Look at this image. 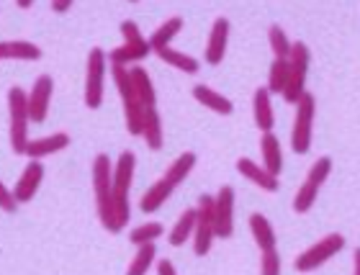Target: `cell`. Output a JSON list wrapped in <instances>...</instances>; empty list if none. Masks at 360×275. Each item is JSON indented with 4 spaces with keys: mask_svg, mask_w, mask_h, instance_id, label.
<instances>
[{
    "mask_svg": "<svg viewBox=\"0 0 360 275\" xmlns=\"http://www.w3.org/2000/svg\"><path fill=\"white\" fill-rule=\"evenodd\" d=\"M136 155L134 152H121L111 170V191H113V234H119L131 219V203H129V191L134 183Z\"/></svg>",
    "mask_w": 360,
    "mask_h": 275,
    "instance_id": "6da1fadb",
    "label": "cell"
},
{
    "mask_svg": "<svg viewBox=\"0 0 360 275\" xmlns=\"http://www.w3.org/2000/svg\"><path fill=\"white\" fill-rule=\"evenodd\" d=\"M111 157L98 155L93 160V193H96V211L103 229L113 234V191H111Z\"/></svg>",
    "mask_w": 360,
    "mask_h": 275,
    "instance_id": "7a4b0ae2",
    "label": "cell"
},
{
    "mask_svg": "<svg viewBox=\"0 0 360 275\" xmlns=\"http://www.w3.org/2000/svg\"><path fill=\"white\" fill-rule=\"evenodd\" d=\"M111 77L113 85L119 90V98L124 103V119H127V129L131 136H142V119H144V105L139 103V98L131 85V75H129L127 65H111Z\"/></svg>",
    "mask_w": 360,
    "mask_h": 275,
    "instance_id": "3957f363",
    "label": "cell"
},
{
    "mask_svg": "<svg viewBox=\"0 0 360 275\" xmlns=\"http://www.w3.org/2000/svg\"><path fill=\"white\" fill-rule=\"evenodd\" d=\"M8 116H11V147H13L15 155H23L26 152V144H29V101H26V93H23L18 85L8 90Z\"/></svg>",
    "mask_w": 360,
    "mask_h": 275,
    "instance_id": "277c9868",
    "label": "cell"
},
{
    "mask_svg": "<svg viewBox=\"0 0 360 275\" xmlns=\"http://www.w3.org/2000/svg\"><path fill=\"white\" fill-rule=\"evenodd\" d=\"M309 46L304 41H293L291 54H288V80L281 96L285 98V103L296 105L299 98L307 93V75H309Z\"/></svg>",
    "mask_w": 360,
    "mask_h": 275,
    "instance_id": "5b68a950",
    "label": "cell"
},
{
    "mask_svg": "<svg viewBox=\"0 0 360 275\" xmlns=\"http://www.w3.org/2000/svg\"><path fill=\"white\" fill-rule=\"evenodd\" d=\"M105 70H108V57L103 49H90L88 54V72H85V105L90 111H96L103 105V85H105Z\"/></svg>",
    "mask_w": 360,
    "mask_h": 275,
    "instance_id": "8992f818",
    "label": "cell"
},
{
    "mask_svg": "<svg viewBox=\"0 0 360 275\" xmlns=\"http://www.w3.org/2000/svg\"><path fill=\"white\" fill-rule=\"evenodd\" d=\"M342 250H345V237L338 234V231H332V234H327V237L319 239L316 245H311L309 250H304V252L296 257L293 268L299 270V273L316 270V268H322L330 257H335L338 252H342Z\"/></svg>",
    "mask_w": 360,
    "mask_h": 275,
    "instance_id": "52a82bcc",
    "label": "cell"
},
{
    "mask_svg": "<svg viewBox=\"0 0 360 275\" xmlns=\"http://www.w3.org/2000/svg\"><path fill=\"white\" fill-rule=\"evenodd\" d=\"M314 111H316V101L307 90V93L299 98V103H296V124H293V134H291V149L296 155H307L309 147H311Z\"/></svg>",
    "mask_w": 360,
    "mask_h": 275,
    "instance_id": "ba28073f",
    "label": "cell"
},
{
    "mask_svg": "<svg viewBox=\"0 0 360 275\" xmlns=\"http://www.w3.org/2000/svg\"><path fill=\"white\" fill-rule=\"evenodd\" d=\"M193 250L198 257L211 252V245L217 239V231H214V196L203 193L198 198V206H195V229H193Z\"/></svg>",
    "mask_w": 360,
    "mask_h": 275,
    "instance_id": "9c48e42d",
    "label": "cell"
},
{
    "mask_svg": "<svg viewBox=\"0 0 360 275\" xmlns=\"http://www.w3.org/2000/svg\"><path fill=\"white\" fill-rule=\"evenodd\" d=\"M52 93H54V77L52 75H39L34 80V88L26 93V101H29V119L34 124H44L46 113H49V103H52Z\"/></svg>",
    "mask_w": 360,
    "mask_h": 275,
    "instance_id": "30bf717a",
    "label": "cell"
},
{
    "mask_svg": "<svg viewBox=\"0 0 360 275\" xmlns=\"http://www.w3.org/2000/svg\"><path fill=\"white\" fill-rule=\"evenodd\" d=\"M214 231L217 237L229 239L234 234V188H219L214 196Z\"/></svg>",
    "mask_w": 360,
    "mask_h": 275,
    "instance_id": "8fae6325",
    "label": "cell"
},
{
    "mask_svg": "<svg viewBox=\"0 0 360 275\" xmlns=\"http://www.w3.org/2000/svg\"><path fill=\"white\" fill-rule=\"evenodd\" d=\"M226 46H229V21H226L224 15H219L214 26H211V34H209V41H206V49H203V57L209 65H221L226 57Z\"/></svg>",
    "mask_w": 360,
    "mask_h": 275,
    "instance_id": "7c38bea8",
    "label": "cell"
},
{
    "mask_svg": "<svg viewBox=\"0 0 360 275\" xmlns=\"http://www.w3.org/2000/svg\"><path fill=\"white\" fill-rule=\"evenodd\" d=\"M41 180H44V165H41V160H31V162L23 167L21 178H18V183H15V188H13V196H15V201H18V206H21V203H29L31 198L37 196Z\"/></svg>",
    "mask_w": 360,
    "mask_h": 275,
    "instance_id": "4fadbf2b",
    "label": "cell"
},
{
    "mask_svg": "<svg viewBox=\"0 0 360 275\" xmlns=\"http://www.w3.org/2000/svg\"><path fill=\"white\" fill-rule=\"evenodd\" d=\"M237 172H240L242 178H248L252 186L265 191V193H276L278 188H281L278 175H270L263 165L252 162V160H248V157H240V160H237Z\"/></svg>",
    "mask_w": 360,
    "mask_h": 275,
    "instance_id": "5bb4252c",
    "label": "cell"
},
{
    "mask_svg": "<svg viewBox=\"0 0 360 275\" xmlns=\"http://www.w3.org/2000/svg\"><path fill=\"white\" fill-rule=\"evenodd\" d=\"M70 147V134L65 132H57V134L41 136V139H29L26 144V152L23 155L31 157V160H44V157H52L62 149Z\"/></svg>",
    "mask_w": 360,
    "mask_h": 275,
    "instance_id": "9a60e30c",
    "label": "cell"
},
{
    "mask_svg": "<svg viewBox=\"0 0 360 275\" xmlns=\"http://www.w3.org/2000/svg\"><path fill=\"white\" fill-rule=\"evenodd\" d=\"M142 136H144V144H147V147H150L152 152H158V149H162V144H165L162 119H160V111L155 108V105H147V108H144Z\"/></svg>",
    "mask_w": 360,
    "mask_h": 275,
    "instance_id": "2e32d148",
    "label": "cell"
},
{
    "mask_svg": "<svg viewBox=\"0 0 360 275\" xmlns=\"http://www.w3.org/2000/svg\"><path fill=\"white\" fill-rule=\"evenodd\" d=\"M260 155H263V167L270 175H278L283 170V152H281V141L273 132H263L260 136Z\"/></svg>",
    "mask_w": 360,
    "mask_h": 275,
    "instance_id": "e0dca14e",
    "label": "cell"
},
{
    "mask_svg": "<svg viewBox=\"0 0 360 275\" xmlns=\"http://www.w3.org/2000/svg\"><path fill=\"white\" fill-rule=\"evenodd\" d=\"M193 98L201 105H206L209 111L219 113V116H229L234 111V103L226 96H221L219 90L209 88V85H195L193 88Z\"/></svg>",
    "mask_w": 360,
    "mask_h": 275,
    "instance_id": "ac0fdd59",
    "label": "cell"
},
{
    "mask_svg": "<svg viewBox=\"0 0 360 275\" xmlns=\"http://www.w3.org/2000/svg\"><path fill=\"white\" fill-rule=\"evenodd\" d=\"M175 188L167 183L165 178H160L158 183H152L150 188H147V193L142 196V201H139V208H142V214H155V211H160V208L165 206V201L173 196Z\"/></svg>",
    "mask_w": 360,
    "mask_h": 275,
    "instance_id": "d6986e66",
    "label": "cell"
},
{
    "mask_svg": "<svg viewBox=\"0 0 360 275\" xmlns=\"http://www.w3.org/2000/svg\"><path fill=\"white\" fill-rule=\"evenodd\" d=\"M155 54H158L165 65H170V68L180 70V72H186V75H195V72H198V68H201V62L195 60V57H191V54H186V52H180V49H173L170 44L155 49Z\"/></svg>",
    "mask_w": 360,
    "mask_h": 275,
    "instance_id": "ffe728a7",
    "label": "cell"
},
{
    "mask_svg": "<svg viewBox=\"0 0 360 275\" xmlns=\"http://www.w3.org/2000/svg\"><path fill=\"white\" fill-rule=\"evenodd\" d=\"M0 60H23L37 62L41 60V49L34 41H0Z\"/></svg>",
    "mask_w": 360,
    "mask_h": 275,
    "instance_id": "44dd1931",
    "label": "cell"
},
{
    "mask_svg": "<svg viewBox=\"0 0 360 275\" xmlns=\"http://www.w3.org/2000/svg\"><path fill=\"white\" fill-rule=\"evenodd\" d=\"M252 108H255V124L260 132H273V124H276V113H273V101H270L268 88H257L255 90V101H252Z\"/></svg>",
    "mask_w": 360,
    "mask_h": 275,
    "instance_id": "7402d4cb",
    "label": "cell"
},
{
    "mask_svg": "<svg viewBox=\"0 0 360 275\" xmlns=\"http://www.w3.org/2000/svg\"><path fill=\"white\" fill-rule=\"evenodd\" d=\"M129 75H131V85H134V93H136V98H139V103H142L144 108L158 103V93H155L150 72L136 65V68L129 70Z\"/></svg>",
    "mask_w": 360,
    "mask_h": 275,
    "instance_id": "603a6c76",
    "label": "cell"
},
{
    "mask_svg": "<svg viewBox=\"0 0 360 275\" xmlns=\"http://www.w3.org/2000/svg\"><path fill=\"white\" fill-rule=\"evenodd\" d=\"M119 31H121V37H124V44L131 46L139 60H147V57H150L152 54L150 39H144V34L139 31V26H136L134 21H121Z\"/></svg>",
    "mask_w": 360,
    "mask_h": 275,
    "instance_id": "cb8c5ba5",
    "label": "cell"
},
{
    "mask_svg": "<svg viewBox=\"0 0 360 275\" xmlns=\"http://www.w3.org/2000/svg\"><path fill=\"white\" fill-rule=\"evenodd\" d=\"M195 162H198V157H195V152H183L180 157H175L173 165L167 167L162 178H165L173 188H178L180 183H183V180H186L188 175H191V170L195 167Z\"/></svg>",
    "mask_w": 360,
    "mask_h": 275,
    "instance_id": "d4e9b609",
    "label": "cell"
},
{
    "mask_svg": "<svg viewBox=\"0 0 360 275\" xmlns=\"http://www.w3.org/2000/svg\"><path fill=\"white\" fill-rule=\"evenodd\" d=\"M250 231H252V239L260 250H270L276 247V229L273 224L268 222V216L263 214H252L250 216Z\"/></svg>",
    "mask_w": 360,
    "mask_h": 275,
    "instance_id": "484cf974",
    "label": "cell"
},
{
    "mask_svg": "<svg viewBox=\"0 0 360 275\" xmlns=\"http://www.w3.org/2000/svg\"><path fill=\"white\" fill-rule=\"evenodd\" d=\"M193 229H195V208H186L180 214L178 222H175V226L170 229V234H167V242L173 247H183L188 239L193 237Z\"/></svg>",
    "mask_w": 360,
    "mask_h": 275,
    "instance_id": "4316f807",
    "label": "cell"
},
{
    "mask_svg": "<svg viewBox=\"0 0 360 275\" xmlns=\"http://www.w3.org/2000/svg\"><path fill=\"white\" fill-rule=\"evenodd\" d=\"M180 29H183V18H180V15H173V18H167L165 23H160L158 29H155V34L150 37L152 52H155V49H160V46L170 44V41H173V39L180 34Z\"/></svg>",
    "mask_w": 360,
    "mask_h": 275,
    "instance_id": "83f0119b",
    "label": "cell"
},
{
    "mask_svg": "<svg viewBox=\"0 0 360 275\" xmlns=\"http://www.w3.org/2000/svg\"><path fill=\"white\" fill-rule=\"evenodd\" d=\"M155 255H158V247L155 242H144V245H136V255L131 265H129V275H144L152 268L155 262Z\"/></svg>",
    "mask_w": 360,
    "mask_h": 275,
    "instance_id": "f1b7e54d",
    "label": "cell"
},
{
    "mask_svg": "<svg viewBox=\"0 0 360 275\" xmlns=\"http://www.w3.org/2000/svg\"><path fill=\"white\" fill-rule=\"evenodd\" d=\"M285 80H288V60H281V57H276V60H273V65H270V70H268V93H270V96L283 93Z\"/></svg>",
    "mask_w": 360,
    "mask_h": 275,
    "instance_id": "f546056e",
    "label": "cell"
},
{
    "mask_svg": "<svg viewBox=\"0 0 360 275\" xmlns=\"http://www.w3.org/2000/svg\"><path fill=\"white\" fill-rule=\"evenodd\" d=\"M162 234H165L162 224H160V222H147V224H142V226L131 229L129 239H131L134 245H144V242H158V239L162 237Z\"/></svg>",
    "mask_w": 360,
    "mask_h": 275,
    "instance_id": "4dcf8cb0",
    "label": "cell"
},
{
    "mask_svg": "<svg viewBox=\"0 0 360 275\" xmlns=\"http://www.w3.org/2000/svg\"><path fill=\"white\" fill-rule=\"evenodd\" d=\"M316 196H319V188L304 180V186L299 188V193L293 196V211H296V214H309V208L316 203Z\"/></svg>",
    "mask_w": 360,
    "mask_h": 275,
    "instance_id": "1f68e13d",
    "label": "cell"
},
{
    "mask_svg": "<svg viewBox=\"0 0 360 275\" xmlns=\"http://www.w3.org/2000/svg\"><path fill=\"white\" fill-rule=\"evenodd\" d=\"M268 41H270V49H273V54H276V57H281V60H288L293 41H288V37H285V31L281 29V26H270Z\"/></svg>",
    "mask_w": 360,
    "mask_h": 275,
    "instance_id": "d6a6232c",
    "label": "cell"
},
{
    "mask_svg": "<svg viewBox=\"0 0 360 275\" xmlns=\"http://www.w3.org/2000/svg\"><path fill=\"white\" fill-rule=\"evenodd\" d=\"M332 172V160L330 157H319L314 165H311V170H309L307 175V183H311V186L322 188L324 183H327V178H330Z\"/></svg>",
    "mask_w": 360,
    "mask_h": 275,
    "instance_id": "836d02e7",
    "label": "cell"
},
{
    "mask_svg": "<svg viewBox=\"0 0 360 275\" xmlns=\"http://www.w3.org/2000/svg\"><path fill=\"white\" fill-rule=\"evenodd\" d=\"M260 273L263 275H278L281 273V255L276 252V247L263 250V257H260Z\"/></svg>",
    "mask_w": 360,
    "mask_h": 275,
    "instance_id": "e575fe53",
    "label": "cell"
},
{
    "mask_svg": "<svg viewBox=\"0 0 360 275\" xmlns=\"http://www.w3.org/2000/svg\"><path fill=\"white\" fill-rule=\"evenodd\" d=\"M15 208H18V201H15L13 191H8L6 183L0 180V211L3 214H13Z\"/></svg>",
    "mask_w": 360,
    "mask_h": 275,
    "instance_id": "d590c367",
    "label": "cell"
},
{
    "mask_svg": "<svg viewBox=\"0 0 360 275\" xmlns=\"http://www.w3.org/2000/svg\"><path fill=\"white\" fill-rule=\"evenodd\" d=\"M75 0H52V11L54 13H68L70 8H72Z\"/></svg>",
    "mask_w": 360,
    "mask_h": 275,
    "instance_id": "8d00e7d4",
    "label": "cell"
},
{
    "mask_svg": "<svg viewBox=\"0 0 360 275\" xmlns=\"http://www.w3.org/2000/svg\"><path fill=\"white\" fill-rule=\"evenodd\" d=\"M158 273L160 275H175V265L170 260H160L158 262Z\"/></svg>",
    "mask_w": 360,
    "mask_h": 275,
    "instance_id": "74e56055",
    "label": "cell"
},
{
    "mask_svg": "<svg viewBox=\"0 0 360 275\" xmlns=\"http://www.w3.org/2000/svg\"><path fill=\"white\" fill-rule=\"evenodd\" d=\"M355 265H353V270H355V275H360V247H358V250H355Z\"/></svg>",
    "mask_w": 360,
    "mask_h": 275,
    "instance_id": "f35d334b",
    "label": "cell"
},
{
    "mask_svg": "<svg viewBox=\"0 0 360 275\" xmlns=\"http://www.w3.org/2000/svg\"><path fill=\"white\" fill-rule=\"evenodd\" d=\"M15 6L21 8V11H26V8H31V6H34V0H15Z\"/></svg>",
    "mask_w": 360,
    "mask_h": 275,
    "instance_id": "ab89813d",
    "label": "cell"
},
{
    "mask_svg": "<svg viewBox=\"0 0 360 275\" xmlns=\"http://www.w3.org/2000/svg\"><path fill=\"white\" fill-rule=\"evenodd\" d=\"M129 3H139V0H129Z\"/></svg>",
    "mask_w": 360,
    "mask_h": 275,
    "instance_id": "60d3db41",
    "label": "cell"
}]
</instances>
